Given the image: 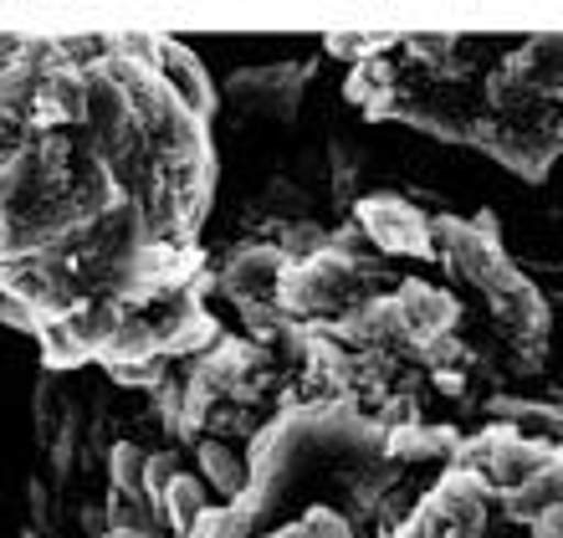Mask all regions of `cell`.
<instances>
[{
    "mask_svg": "<svg viewBox=\"0 0 563 538\" xmlns=\"http://www.w3.org/2000/svg\"><path fill=\"white\" fill-rule=\"evenodd\" d=\"M503 503H507V518H518V524H533L543 513L563 508V457H549L528 482L503 493Z\"/></svg>",
    "mask_w": 563,
    "mask_h": 538,
    "instance_id": "8fae6325",
    "label": "cell"
},
{
    "mask_svg": "<svg viewBox=\"0 0 563 538\" xmlns=\"http://www.w3.org/2000/svg\"><path fill=\"white\" fill-rule=\"evenodd\" d=\"M430 252L441 256L456 277H466L472 287H482L507 262L487 216L482 221H430Z\"/></svg>",
    "mask_w": 563,
    "mask_h": 538,
    "instance_id": "7a4b0ae2",
    "label": "cell"
},
{
    "mask_svg": "<svg viewBox=\"0 0 563 538\" xmlns=\"http://www.w3.org/2000/svg\"><path fill=\"white\" fill-rule=\"evenodd\" d=\"M543 462H549V451L533 447V441H528V436H518L512 426L476 436L472 447L461 451V466H466V472H472L487 493H512V487L533 477Z\"/></svg>",
    "mask_w": 563,
    "mask_h": 538,
    "instance_id": "6da1fadb",
    "label": "cell"
},
{
    "mask_svg": "<svg viewBox=\"0 0 563 538\" xmlns=\"http://www.w3.org/2000/svg\"><path fill=\"white\" fill-rule=\"evenodd\" d=\"M159 513L169 518L175 538H179V534H190V528L210 513V487L200 482V472H185V466H179L175 477H169V487L159 493Z\"/></svg>",
    "mask_w": 563,
    "mask_h": 538,
    "instance_id": "7c38bea8",
    "label": "cell"
},
{
    "mask_svg": "<svg viewBox=\"0 0 563 538\" xmlns=\"http://www.w3.org/2000/svg\"><path fill=\"white\" fill-rule=\"evenodd\" d=\"M297 83H302V67H256V73L236 77V98L246 108H262V113H292L297 108Z\"/></svg>",
    "mask_w": 563,
    "mask_h": 538,
    "instance_id": "30bf717a",
    "label": "cell"
},
{
    "mask_svg": "<svg viewBox=\"0 0 563 538\" xmlns=\"http://www.w3.org/2000/svg\"><path fill=\"white\" fill-rule=\"evenodd\" d=\"M354 226L364 231L369 246H379L389 256L430 252V221L410 200H400V195H369V200H358Z\"/></svg>",
    "mask_w": 563,
    "mask_h": 538,
    "instance_id": "277c9868",
    "label": "cell"
},
{
    "mask_svg": "<svg viewBox=\"0 0 563 538\" xmlns=\"http://www.w3.org/2000/svg\"><path fill=\"white\" fill-rule=\"evenodd\" d=\"M154 77H159L164 92H169V98H175L190 119H200V123L210 119L216 92H210V77H206V67H200V57H195L190 46L154 42Z\"/></svg>",
    "mask_w": 563,
    "mask_h": 538,
    "instance_id": "ba28073f",
    "label": "cell"
},
{
    "mask_svg": "<svg viewBox=\"0 0 563 538\" xmlns=\"http://www.w3.org/2000/svg\"><path fill=\"white\" fill-rule=\"evenodd\" d=\"M195 466H200V482L221 503H236L246 487H252V457L236 451L225 436H200L195 441Z\"/></svg>",
    "mask_w": 563,
    "mask_h": 538,
    "instance_id": "9c48e42d",
    "label": "cell"
},
{
    "mask_svg": "<svg viewBox=\"0 0 563 538\" xmlns=\"http://www.w3.org/2000/svg\"><path fill=\"white\" fill-rule=\"evenodd\" d=\"M287 267H292L287 252L272 246V241H262V246H241V252L225 256L216 287H221L236 308H272V303H282V277H287Z\"/></svg>",
    "mask_w": 563,
    "mask_h": 538,
    "instance_id": "3957f363",
    "label": "cell"
},
{
    "mask_svg": "<svg viewBox=\"0 0 563 538\" xmlns=\"http://www.w3.org/2000/svg\"><path fill=\"white\" fill-rule=\"evenodd\" d=\"M389 308H395V323H400L405 344L416 349H435L451 339V329H456V298L451 293H441V287L430 283H405L395 298H389Z\"/></svg>",
    "mask_w": 563,
    "mask_h": 538,
    "instance_id": "5b68a950",
    "label": "cell"
},
{
    "mask_svg": "<svg viewBox=\"0 0 563 538\" xmlns=\"http://www.w3.org/2000/svg\"><path fill=\"white\" fill-rule=\"evenodd\" d=\"M482 293H487L492 318H497L507 333H518V339H543V329H549V303H543V293H538L512 262H503V267L492 272L487 283H482Z\"/></svg>",
    "mask_w": 563,
    "mask_h": 538,
    "instance_id": "52a82bcc",
    "label": "cell"
},
{
    "mask_svg": "<svg viewBox=\"0 0 563 538\" xmlns=\"http://www.w3.org/2000/svg\"><path fill=\"white\" fill-rule=\"evenodd\" d=\"M302 528H308V538H358L354 524H349L343 513H333V508H308Z\"/></svg>",
    "mask_w": 563,
    "mask_h": 538,
    "instance_id": "5bb4252c",
    "label": "cell"
},
{
    "mask_svg": "<svg viewBox=\"0 0 563 538\" xmlns=\"http://www.w3.org/2000/svg\"><path fill=\"white\" fill-rule=\"evenodd\" d=\"M426 513L445 528V538H482V528H487V518H492V493L466 466H456V472H445V477L430 487Z\"/></svg>",
    "mask_w": 563,
    "mask_h": 538,
    "instance_id": "8992f818",
    "label": "cell"
},
{
    "mask_svg": "<svg viewBox=\"0 0 563 538\" xmlns=\"http://www.w3.org/2000/svg\"><path fill=\"white\" fill-rule=\"evenodd\" d=\"M144 462H148V451L144 447H119L113 451V487H139L144 493Z\"/></svg>",
    "mask_w": 563,
    "mask_h": 538,
    "instance_id": "4fadbf2b",
    "label": "cell"
}]
</instances>
